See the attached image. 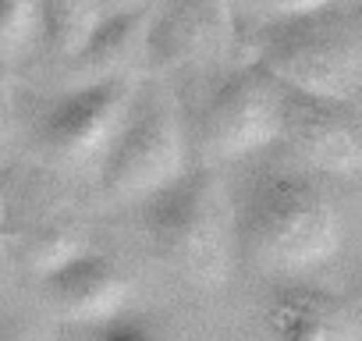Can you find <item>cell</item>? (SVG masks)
I'll use <instances>...</instances> for the list:
<instances>
[{
  "label": "cell",
  "instance_id": "e0dca14e",
  "mask_svg": "<svg viewBox=\"0 0 362 341\" xmlns=\"http://www.w3.org/2000/svg\"><path fill=\"white\" fill-rule=\"evenodd\" d=\"M256 4H263L274 15H305V11H316V8L334 4V0H256Z\"/></svg>",
  "mask_w": 362,
  "mask_h": 341
},
{
  "label": "cell",
  "instance_id": "3957f363",
  "mask_svg": "<svg viewBox=\"0 0 362 341\" xmlns=\"http://www.w3.org/2000/svg\"><path fill=\"white\" fill-rule=\"evenodd\" d=\"M256 68L291 93L355 100L362 82L358 22L334 4L305 15H277L259 33Z\"/></svg>",
  "mask_w": 362,
  "mask_h": 341
},
{
  "label": "cell",
  "instance_id": "2e32d148",
  "mask_svg": "<svg viewBox=\"0 0 362 341\" xmlns=\"http://www.w3.org/2000/svg\"><path fill=\"white\" fill-rule=\"evenodd\" d=\"M0 341H43V337H40V330L29 320L0 313Z\"/></svg>",
  "mask_w": 362,
  "mask_h": 341
},
{
  "label": "cell",
  "instance_id": "5bb4252c",
  "mask_svg": "<svg viewBox=\"0 0 362 341\" xmlns=\"http://www.w3.org/2000/svg\"><path fill=\"white\" fill-rule=\"evenodd\" d=\"M40 33V0H0V61H15Z\"/></svg>",
  "mask_w": 362,
  "mask_h": 341
},
{
  "label": "cell",
  "instance_id": "6da1fadb",
  "mask_svg": "<svg viewBox=\"0 0 362 341\" xmlns=\"http://www.w3.org/2000/svg\"><path fill=\"white\" fill-rule=\"evenodd\" d=\"M235 214V245L270 274H305L330 263L344 245L337 203L305 175L277 170L256 178Z\"/></svg>",
  "mask_w": 362,
  "mask_h": 341
},
{
  "label": "cell",
  "instance_id": "8992f818",
  "mask_svg": "<svg viewBox=\"0 0 362 341\" xmlns=\"http://www.w3.org/2000/svg\"><path fill=\"white\" fill-rule=\"evenodd\" d=\"M132 103H135L132 75L93 79L82 89L64 93L43 114L36 142L54 163H64V167L100 163L117 128L124 125Z\"/></svg>",
  "mask_w": 362,
  "mask_h": 341
},
{
  "label": "cell",
  "instance_id": "ac0fdd59",
  "mask_svg": "<svg viewBox=\"0 0 362 341\" xmlns=\"http://www.w3.org/2000/svg\"><path fill=\"white\" fill-rule=\"evenodd\" d=\"M8 224H11V207H8V196H4V189H0V235L8 231Z\"/></svg>",
  "mask_w": 362,
  "mask_h": 341
},
{
  "label": "cell",
  "instance_id": "7c38bea8",
  "mask_svg": "<svg viewBox=\"0 0 362 341\" xmlns=\"http://www.w3.org/2000/svg\"><path fill=\"white\" fill-rule=\"evenodd\" d=\"M96 18V0H40V33L47 36V47L61 57H71L82 47Z\"/></svg>",
  "mask_w": 362,
  "mask_h": 341
},
{
  "label": "cell",
  "instance_id": "30bf717a",
  "mask_svg": "<svg viewBox=\"0 0 362 341\" xmlns=\"http://www.w3.org/2000/svg\"><path fill=\"white\" fill-rule=\"evenodd\" d=\"M263 323L274 341H362V320L348 295L288 284L263 306Z\"/></svg>",
  "mask_w": 362,
  "mask_h": 341
},
{
  "label": "cell",
  "instance_id": "4fadbf2b",
  "mask_svg": "<svg viewBox=\"0 0 362 341\" xmlns=\"http://www.w3.org/2000/svg\"><path fill=\"white\" fill-rule=\"evenodd\" d=\"M82 235L71 231V224L64 221H47L40 228H33L25 238H22V260L33 274H47L54 267H61L64 260H71L75 253H82Z\"/></svg>",
  "mask_w": 362,
  "mask_h": 341
},
{
  "label": "cell",
  "instance_id": "9c48e42d",
  "mask_svg": "<svg viewBox=\"0 0 362 341\" xmlns=\"http://www.w3.org/2000/svg\"><path fill=\"white\" fill-rule=\"evenodd\" d=\"M43 295L47 302L75 323L96 327L103 320H114L124 313L128 306V277L100 253L82 249L71 260H64L61 267L47 270L43 277Z\"/></svg>",
  "mask_w": 362,
  "mask_h": 341
},
{
  "label": "cell",
  "instance_id": "8fae6325",
  "mask_svg": "<svg viewBox=\"0 0 362 341\" xmlns=\"http://www.w3.org/2000/svg\"><path fill=\"white\" fill-rule=\"evenodd\" d=\"M146 22H149V4H128L114 15H100L82 47L71 54L75 71L93 79H110V75H128V64L142 57L146 47Z\"/></svg>",
  "mask_w": 362,
  "mask_h": 341
},
{
  "label": "cell",
  "instance_id": "9a60e30c",
  "mask_svg": "<svg viewBox=\"0 0 362 341\" xmlns=\"http://www.w3.org/2000/svg\"><path fill=\"white\" fill-rule=\"evenodd\" d=\"M93 341H174L163 327L142 316H114L93 327Z\"/></svg>",
  "mask_w": 362,
  "mask_h": 341
},
{
  "label": "cell",
  "instance_id": "7a4b0ae2",
  "mask_svg": "<svg viewBox=\"0 0 362 341\" xmlns=\"http://www.w3.org/2000/svg\"><path fill=\"white\" fill-rule=\"evenodd\" d=\"M142 231L156 260L199 288H217L235 260V214L221 178L203 163L142 200Z\"/></svg>",
  "mask_w": 362,
  "mask_h": 341
},
{
  "label": "cell",
  "instance_id": "52a82bcc",
  "mask_svg": "<svg viewBox=\"0 0 362 341\" xmlns=\"http://www.w3.org/2000/svg\"><path fill=\"white\" fill-rule=\"evenodd\" d=\"M281 142L323 175L355 178L362 170V128L355 100L281 93Z\"/></svg>",
  "mask_w": 362,
  "mask_h": 341
},
{
  "label": "cell",
  "instance_id": "277c9868",
  "mask_svg": "<svg viewBox=\"0 0 362 341\" xmlns=\"http://www.w3.org/2000/svg\"><path fill=\"white\" fill-rule=\"evenodd\" d=\"M185 128L170 100L146 96L132 103L124 125L100 160V185L114 203H142L185 170Z\"/></svg>",
  "mask_w": 362,
  "mask_h": 341
},
{
  "label": "cell",
  "instance_id": "5b68a950",
  "mask_svg": "<svg viewBox=\"0 0 362 341\" xmlns=\"http://www.w3.org/2000/svg\"><path fill=\"white\" fill-rule=\"evenodd\" d=\"M281 93L284 89L256 64L224 75L196 117L199 156L221 163L281 142Z\"/></svg>",
  "mask_w": 362,
  "mask_h": 341
},
{
  "label": "cell",
  "instance_id": "ba28073f",
  "mask_svg": "<svg viewBox=\"0 0 362 341\" xmlns=\"http://www.w3.org/2000/svg\"><path fill=\"white\" fill-rule=\"evenodd\" d=\"M235 43L231 0H163L149 8L142 61L156 71L217 61Z\"/></svg>",
  "mask_w": 362,
  "mask_h": 341
},
{
  "label": "cell",
  "instance_id": "ffe728a7",
  "mask_svg": "<svg viewBox=\"0 0 362 341\" xmlns=\"http://www.w3.org/2000/svg\"><path fill=\"white\" fill-rule=\"evenodd\" d=\"M0 121H4V107H0Z\"/></svg>",
  "mask_w": 362,
  "mask_h": 341
},
{
  "label": "cell",
  "instance_id": "d6986e66",
  "mask_svg": "<svg viewBox=\"0 0 362 341\" xmlns=\"http://www.w3.org/2000/svg\"><path fill=\"white\" fill-rule=\"evenodd\" d=\"M124 4H135V0H124ZM139 4H146V0H139Z\"/></svg>",
  "mask_w": 362,
  "mask_h": 341
}]
</instances>
